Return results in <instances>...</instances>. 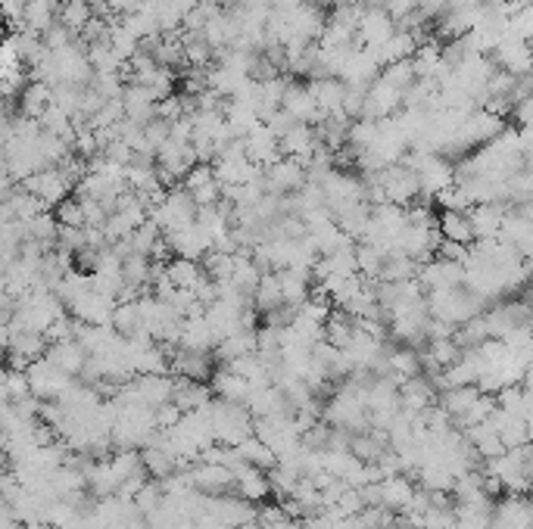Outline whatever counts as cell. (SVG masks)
<instances>
[{
	"label": "cell",
	"mask_w": 533,
	"mask_h": 529,
	"mask_svg": "<svg viewBox=\"0 0 533 529\" xmlns=\"http://www.w3.org/2000/svg\"><path fill=\"white\" fill-rule=\"evenodd\" d=\"M356 259H359V274L368 277V281H381L384 264H387V253H381L371 243H359L356 247Z\"/></svg>",
	"instance_id": "22"
},
{
	"label": "cell",
	"mask_w": 533,
	"mask_h": 529,
	"mask_svg": "<svg viewBox=\"0 0 533 529\" xmlns=\"http://www.w3.org/2000/svg\"><path fill=\"white\" fill-rule=\"evenodd\" d=\"M166 240H168V249H172V259L178 256V259L203 262L206 256L215 249L212 234H209V230L200 225V221H194V225H187V228L172 230V234H166Z\"/></svg>",
	"instance_id": "3"
},
{
	"label": "cell",
	"mask_w": 533,
	"mask_h": 529,
	"mask_svg": "<svg viewBox=\"0 0 533 529\" xmlns=\"http://www.w3.org/2000/svg\"><path fill=\"white\" fill-rule=\"evenodd\" d=\"M32 396V383L29 374L23 368H6L4 371V402H23V399Z\"/></svg>",
	"instance_id": "23"
},
{
	"label": "cell",
	"mask_w": 533,
	"mask_h": 529,
	"mask_svg": "<svg viewBox=\"0 0 533 529\" xmlns=\"http://www.w3.org/2000/svg\"><path fill=\"white\" fill-rule=\"evenodd\" d=\"M437 228H440L443 240L462 243V247H471V243L477 240L474 225H471L468 212H440V215H437Z\"/></svg>",
	"instance_id": "17"
},
{
	"label": "cell",
	"mask_w": 533,
	"mask_h": 529,
	"mask_svg": "<svg viewBox=\"0 0 533 529\" xmlns=\"http://www.w3.org/2000/svg\"><path fill=\"white\" fill-rule=\"evenodd\" d=\"M415 486H411V480L406 473H400V477H384L381 483H377V498H381V507H387V511L393 514H406L411 498H415Z\"/></svg>",
	"instance_id": "7"
},
{
	"label": "cell",
	"mask_w": 533,
	"mask_h": 529,
	"mask_svg": "<svg viewBox=\"0 0 533 529\" xmlns=\"http://www.w3.org/2000/svg\"><path fill=\"white\" fill-rule=\"evenodd\" d=\"M377 4L384 6V10L390 13V16L400 22V19H406L409 13H415L418 10V0H377Z\"/></svg>",
	"instance_id": "25"
},
{
	"label": "cell",
	"mask_w": 533,
	"mask_h": 529,
	"mask_svg": "<svg viewBox=\"0 0 533 529\" xmlns=\"http://www.w3.org/2000/svg\"><path fill=\"white\" fill-rule=\"evenodd\" d=\"M23 187L29 190V193H35L47 209H57L63 200H69L72 196L69 190L76 184H72L69 175H66L63 168L53 166V168H41V172H35L32 178H25Z\"/></svg>",
	"instance_id": "2"
},
{
	"label": "cell",
	"mask_w": 533,
	"mask_h": 529,
	"mask_svg": "<svg viewBox=\"0 0 533 529\" xmlns=\"http://www.w3.org/2000/svg\"><path fill=\"white\" fill-rule=\"evenodd\" d=\"M253 305L259 315H268V311L281 309L285 305V290H281V274L278 271H266V277H262L259 290L253 293Z\"/></svg>",
	"instance_id": "20"
},
{
	"label": "cell",
	"mask_w": 533,
	"mask_h": 529,
	"mask_svg": "<svg viewBox=\"0 0 533 529\" xmlns=\"http://www.w3.org/2000/svg\"><path fill=\"white\" fill-rule=\"evenodd\" d=\"M234 477H238V483H234L238 495L253 501V505H259V501H266L268 495H272V477H268V471H262V467L240 464V467H234Z\"/></svg>",
	"instance_id": "6"
},
{
	"label": "cell",
	"mask_w": 533,
	"mask_h": 529,
	"mask_svg": "<svg viewBox=\"0 0 533 529\" xmlns=\"http://www.w3.org/2000/svg\"><path fill=\"white\" fill-rule=\"evenodd\" d=\"M234 449H238L240 464H253V467H262V471H272V467L278 464V454L268 449L256 433L249 439H244L240 445H234Z\"/></svg>",
	"instance_id": "21"
},
{
	"label": "cell",
	"mask_w": 533,
	"mask_h": 529,
	"mask_svg": "<svg viewBox=\"0 0 533 529\" xmlns=\"http://www.w3.org/2000/svg\"><path fill=\"white\" fill-rule=\"evenodd\" d=\"M390 364H393V377L400 380V386L406 383V380L424 374V358H421V349H415V345H402L396 343L393 355H390Z\"/></svg>",
	"instance_id": "19"
},
{
	"label": "cell",
	"mask_w": 533,
	"mask_h": 529,
	"mask_svg": "<svg viewBox=\"0 0 533 529\" xmlns=\"http://www.w3.org/2000/svg\"><path fill=\"white\" fill-rule=\"evenodd\" d=\"M349 452H353L359 461H366V464H377V461L390 452V436L384 430H375V426L366 433H353Z\"/></svg>",
	"instance_id": "15"
},
{
	"label": "cell",
	"mask_w": 533,
	"mask_h": 529,
	"mask_svg": "<svg viewBox=\"0 0 533 529\" xmlns=\"http://www.w3.org/2000/svg\"><path fill=\"white\" fill-rule=\"evenodd\" d=\"M481 396H483L481 386H449V390H440V399H437V402L447 408L452 424L458 426L465 417L471 415V408L481 402Z\"/></svg>",
	"instance_id": "8"
},
{
	"label": "cell",
	"mask_w": 533,
	"mask_h": 529,
	"mask_svg": "<svg viewBox=\"0 0 533 529\" xmlns=\"http://www.w3.org/2000/svg\"><path fill=\"white\" fill-rule=\"evenodd\" d=\"M471 225H474L477 240H499L505 225V209L499 202H483V206H471Z\"/></svg>",
	"instance_id": "10"
},
{
	"label": "cell",
	"mask_w": 533,
	"mask_h": 529,
	"mask_svg": "<svg viewBox=\"0 0 533 529\" xmlns=\"http://www.w3.org/2000/svg\"><path fill=\"white\" fill-rule=\"evenodd\" d=\"M166 271H168V281L175 283L178 290H197L200 283L206 281V268L203 262H194V259H168L166 262Z\"/></svg>",
	"instance_id": "18"
},
{
	"label": "cell",
	"mask_w": 533,
	"mask_h": 529,
	"mask_svg": "<svg viewBox=\"0 0 533 529\" xmlns=\"http://www.w3.org/2000/svg\"><path fill=\"white\" fill-rule=\"evenodd\" d=\"M209 386H212L215 399H225V402H238V405H247L249 392H253V383H249L247 377H240L238 371H231L228 364L215 371V377Z\"/></svg>",
	"instance_id": "11"
},
{
	"label": "cell",
	"mask_w": 533,
	"mask_h": 529,
	"mask_svg": "<svg viewBox=\"0 0 533 529\" xmlns=\"http://www.w3.org/2000/svg\"><path fill=\"white\" fill-rule=\"evenodd\" d=\"M215 371H219V358L215 352H197V349H172V374L185 380H200V383H212Z\"/></svg>",
	"instance_id": "4"
},
{
	"label": "cell",
	"mask_w": 533,
	"mask_h": 529,
	"mask_svg": "<svg viewBox=\"0 0 533 529\" xmlns=\"http://www.w3.org/2000/svg\"><path fill=\"white\" fill-rule=\"evenodd\" d=\"M194 480V489L200 495H228V489H234L238 477H234V467L228 464H209V461H197V464H187Z\"/></svg>",
	"instance_id": "5"
},
{
	"label": "cell",
	"mask_w": 533,
	"mask_h": 529,
	"mask_svg": "<svg viewBox=\"0 0 533 529\" xmlns=\"http://www.w3.org/2000/svg\"><path fill=\"white\" fill-rule=\"evenodd\" d=\"M113 330H116L122 340H134V336H147L144 330V315H140V302L138 300H128L119 302L116 311H113Z\"/></svg>",
	"instance_id": "16"
},
{
	"label": "cell",
	"mask_w": 533,
	"mask_h": 529,
	"mask_svg": "<svg viewBox=\"0 0 533 529\" xmlns=\"http://www.w3.org/2000/svg\"><path fill=\"white\" fill-rule=\"evenodd\" d=\"M215 399L212 386L200 383V380H185V377H175V405L181 411H197L206 408L209 402Z\"/></svg>",
	"instance_id": "14"
},
{
	"label": "cell",
	"mask_w": 533,
	"mask_h": 529,
	"mask_svg": "<svg viewBox=\"0 0 533 529\" xmlns=\"http://www.w3.org/2000/svg\"><path fill=\"white\" fill-rule=\"evenodd\" d=\"M465 436H468V443L474 445V452H477V458H481V461L499 458V454L509 452V449H505V443H502V436H499L496 424H492V417L483 420V424L468 426V430H465Z\"/></svg>",
	"instance_id": "12"
},
{
	"label": "cell",
	"mask_w": 533,
	"mask_h": 529,
	"mask_svg": "<svg viewBox=\"0 0 533 529\" xmlns=\"http://www.w3.org/2000/svg\"><path fill=\"white\" fill-rule=\"evenodd\" d=\"M47 358H50V362L57 364L63 374L82 377V371H85L87 358H91V352H87L78 340H66V343H50V349H47Z\"/></svg>",
	"instance_id": "9"
},
{
	"label": "cell",
	"mask_w": 533,
	"mask_h": 529,
	"mask_svg": "<svg viewBox=\"0 0 533 529\" xmlns=\"http://www.w3.org/2000/svg\"><path fill=\"white\" fill-rule=\"evenodd\" d=\"M178 345H181V349L215 352V345H219V336H215V330L209 327L206 315L185 318V324H181V340H178Z\"/></svg>",
	"instance_id": "13"
},
{
	"label": "cell",
	"mask_w": 533,
	"mask_h": 529,
	"mask_svg": "<svg viewBox=\"0 0 533 529\" xmlns=\"http://www.w3.org/2000/svg\"><path fill=\"white\" fill-rule=\"evenodd\" d=\"M57 219L63 228H87V212H85V202L78 200V196H69V200H63L57 209Z\"/></svg>",
	"instance_id": "24"
},
{
	"label": "cell",
	"mask_w": 533,
	"mask_h": 529,
	"mask_svg": "<svg viewBox=\"0 0 533 529\" xmlns=\"http://www.w3.org/2000/svg\"><path fill=\"white\" fill-rule=\"evenodd\" d=\"M209 417H212L215 443L221 445H240L256 433V417L249 415L247 405L225 402V399H212L209 402Z\"/></svg>",
	"instance_id": "1"
}]
</instances>
